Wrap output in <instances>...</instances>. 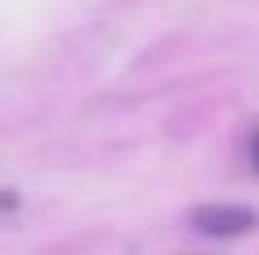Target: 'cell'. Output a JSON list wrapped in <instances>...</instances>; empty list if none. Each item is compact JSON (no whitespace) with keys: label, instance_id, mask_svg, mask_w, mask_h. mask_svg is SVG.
<instances>
[{"label":"cell","instance_id":"obj_1","mask_svg":"<svg viewBox=\"0 0 259 255\" xmlns=\"http://www.w3.org/2000/svg\"><path fill=\"white\" fill-rule=\"evenodd\" d=\"M196 226L204 234H246L255 226V212L238 208V204H208L196 212Z\"/></svg>","mask_w":259,"mask_h":255},{"label":"cell","instance_id":"obj_2","mask_svg":"<svg viewBox=\"0 0 259 255\" xmlns=\"http://www.w3.org/2000/svg\"><path fill=\"white\" fill-rule=\"evenodd\" d=\"M251 162H255V170H259V136L251 141Z\"/></svg>","mask_w":259,"mask_h":255}]
</instances>
